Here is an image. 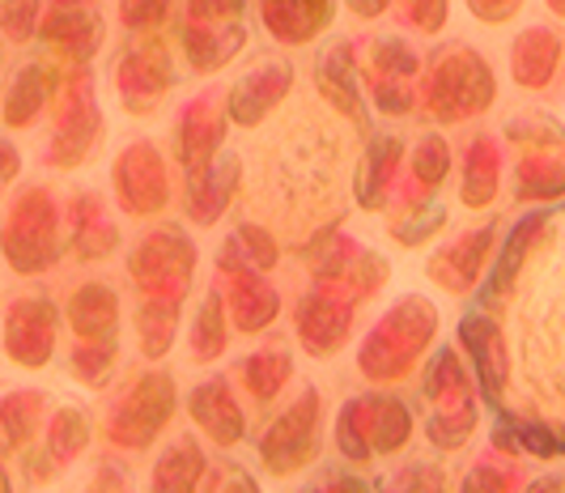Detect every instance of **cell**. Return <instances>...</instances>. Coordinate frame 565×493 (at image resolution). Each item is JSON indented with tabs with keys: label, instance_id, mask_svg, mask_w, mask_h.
<instances>
[]
</instances>
